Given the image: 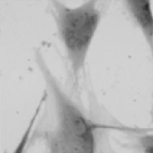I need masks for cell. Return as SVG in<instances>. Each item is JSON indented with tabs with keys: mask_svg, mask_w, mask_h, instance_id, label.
<instances>
[{
	"mask_svg": "<svg viewBox=\"0 0 153 153\" xmlns=\"http://www.w3.org/2000/svg\"><path fill=\"white\" fill-rule=\"evenodd\" d=\"M139 153H153V134H141L136 136Z\"/></svg>",
	"mask_w": 153,
	"mask_h": 153,
	"instance_id": "5b68a950",
	"label": "cell"
},
{
	"mask_svg": "<svg viewBox=\"0 0 153 153\" xmlns=\"http://www.w3.org/2000/svg\"><path fill=\"white\" fill-rule=\"evenodd\" d=\"M132 20L140 27L145 41L151 47L153 59V11L152 3L149 0H128L124 3Z\"/></svg>",
	"mask_w": 153,
	"mask_h": 153,
	"instance_id": "3957f363",
	"label": "cell"
},
{
	"mask_svg": "<svg viewBox=\"0 0 153 153\" xmlns=\"http://www.w3.org/2000/svg\"><path fill=\"white\" fill-rule=\"evenodd\" d=\"M37 63L53 94L56 113L55 128L46 136L48 153H97V124L62 89L42 55L37 54Z\"/></svg>",
	"mask_w": 153,
	"mask_h": 153,
	"instance_id": "6da1fadb",
	"label": "cell"
},
{
	"mask_svg": "<svg viewBox=\"0 0 153 153\" xmlns=\"http://www.w3.org/2000/svg\"><path fill=\"white\" fill-rule=\"evenodd\" d=\"M45 100H46V94H45V97L42 98V101H41V102H39V105H38L37 110L34 111V114H33L32 119H30V122H29V124H27L26 130L24 131V134H22L21 139H20L19 144L16 145V148L13 149V152H12V153H25V151H26V147H27V143H29L30 135H32V131H33V127H34V123H36L38 114H39L41 109H42V103L45 102Z\"/></svg>",
	"mask_w": 153,
	"mask_h": 153,
	"instance_id": "277c9868",
	"label": "cell"
},
{
	"mask_svg": "<svg viewBox=\"0 0 153 153\" xmlns=\"http://www.w3.org/2000/svg\"><path fill=\"white\" fill-rule=\"evenodd\" d=\"M152 130H153V128H152Z\"/></svg>",
	"mask_w": 153,
	"mask_h": 153,
	"instance_id": "8992f818",
	"label": "cell"
},
{
	"mask_svg": "<svg viewBox=\"0 0 153 153\" xmlns=\"http://www.w3.org/2000/svg\"><path fill=\"white\" fill-rule=\"evenodd\" d=\"M58 36L64 46L71 74L77 81L85 68L89 48L100 26L102 13L96 1H85L77 7H67L62 1H53Z\"/></svg>",
	"mask_w": 153,
	"mask_h": 153,
	"instance_id": "7a4b0ae2",
	"label": "cell"
}]
</instances>
